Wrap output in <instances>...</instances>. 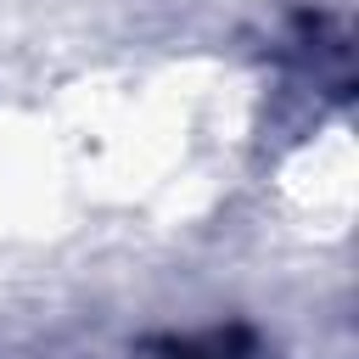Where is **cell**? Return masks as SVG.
<instances>
[{
  "label": "cell",
  "mask_w": 359,
  "mask_h": 359,
  "mask_svg": "<svg viewBox=\"0 0 359 359\" xmlns=\"http://www.w3.org/2000/svg\"><path fill=\"white\" fill-rule=\"evenodd\" d=\"M174 359H247V337L241 331H213L202 342H180Z\"/></svg>",
  "instance_id": "cell-1"
}]
</instances>
